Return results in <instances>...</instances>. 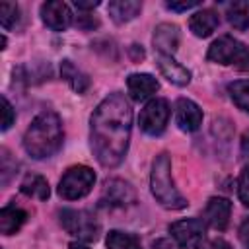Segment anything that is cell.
<instances>
[{
	"mask_svg": "<svg viewBox=\"0 0 249 249\" xmlns=\"http://www.w3.org/2000/svg\"><path fill=\"white\" fill-rule=\"evenodd\" d=\"M228 91H230L233 103H235L241 111L249 113V80L231 82V84L228 86Z\"/></svg>",
	"mask_w": 249,
	"mask_h": 249,
	"instance_id": "23",
	"label": "cell"
},
{
	"mask_svg": "<svg viewBox=\"0 0 249 249\" xmlns=\"http://www.w3.org/2000/svg\"><path fill=\"white\" fill-rule=\"evenodd\" d=\"M175 121L181 130L193 132L202 123V111L195 101H191L187 97H179L175 103Z\"/></svg>",
	"mask_w": 249,
	"mask_h": 249,
	"instance_id": "11",
	"label": "cell"
},
{
	"mask_svg": "<svg viewBox=\"0 0 249 249\" xmlns=\"http://www.w3.org/2000/svg\"><path fill=\"white\" fill-rule=\"evenodd\" d=\"M167 121H169V103L163 97L150 99L138 117L140 128L150 136H160L165 130Z\"/></svg>",
	"mask_w": 249,
	"mask_h": 249,
	"instance_id": "7",
	"label": "cell"
},
{
	"mask_svg": "<svg viewBox=\"0 0 249 249\" xmlns=\"http://www.w3.org/2000/svg\"><path fill=\"white\" fill-rule=\"evenodd\" d=\"M241 152L245 154V156H249V130L243 134V138H241Z\"/></svg>",
	"mask_w": 249,
	"mask_h": 249,
	"instance_id": "32",
	"label": "cell"
},
{
	"mask_svg": "<svg viewBox=\"0 0 249 249\" xmlns=\"http://www.w3.org/2000/svg\"><path fill=\"white\" fill-rule=\"evenodd\" d=\"M142 10V2L136 0H113L109 2V16L115 23H126L134 19Z\"/></svg>",
	"mask_w": 249,
	"mask_h": 249,
	"instance_id": "18",
	"label": "cell"
},
{
	"mask_svg": "<svg viewBox=\"0 0 249 249\" xmlns=\"http://www.w3.org/2000/svg\"><path fill=\"white\" fill-rule=\"evenodd\" d=\"M150 187H152V195L156 196V200L163 208L181 210L189 204L187 198L175 189V183H173V177H171V160L165 152L156 156V160L152 163Z\"/></svg>",
	"mask_w": 249,
	"mask_h": 249,
	"instance_id": "3",
	"label": "cell"
},
{
	"mask_svg": "<svg viewBox=\"0 0 249 249\" xmlns=\"http://www.w3.org/2000/svg\"><path fill=\"white\" fill-rule=\"evenodd\" d=\"M136 200V193L130 183L123 179H107L101 191V202L109 208H124Z\"/></svg>",
	"mask_w": 249,
	"mask_h": 249,
	"instance_id": "9",
	"label": "cell"
},
{
	"mask_svg": "<svg viewBox=\"0 0 249 249\" xmlns=\"http://www.w3.org/2000/svg\"><path fill=\"white\" fill-rule=\"evenodd\" d=\"M206 58L210 62L224 66L235 64L239 68H249V47H245L243 43H239L230 35H222L210 45Z\"/></svg>",
	"mask_w": 249,
	"mask_h": 249,
	"instance_id": "4",
	"label": "cell"
},
{
	"mask_svg": "<svg viewBox=\"0 0 249 249\" xmlns=\"http://www.w3.org/2000/svg\"><path fill=\"white\" fill-rule=\"evenodd\" d=\"M60 74L62 78L68 82V86L76 91V93H84L89 88V78L88 74H84L80 68H76L72 64V60H62L60 64Z\"/></svg>",
	"mask_w": 249,
	"mask_h": 249,
	"instance_id": "20",
	"label": "cell"
},
{
	"mask_svg": "<svg viewBox=\"0 0 249 249\" xmlns=\"http://www.w3.org/2000/svg\"><path fill=\"white\" fill-rule=\"evenodd\" d=\"M152 43L158 54H173L179 47V27L175 23H160L154 29Z\"/></svg>",
	"mask_w": 249,
	"mask_h": 249,
	"instance_id": "13",
	"label": "cell"
},
{
	"mask_svg": "<svg viewBox=\"0 0 249 249\" xmlns=\"http://www.w3.org/2000/svg\"><path fill=\"white\" fill-rule=\"evenodd\" d=\"M237 195H239V200L249 206V165L241 171L239 175V181H237Z\"/></svg>",
	"mask_w": 249,
	"mask_h": 249,
	"instance_id": "25",
	"label": "cell"
},
{
	"mask_svg": "<svg viewBox=\"0 0 249 249\" xmlns=\"http://www.w3.org/2000/svg\"><path fill=\"white\" fill-rule=\"evenodd\" d=\"M27 220V212L16 204H8L0 210V231L4 235L16 233Z\"/></svg>",
	"mask_w": 249,
	"mask_h": 249,
	"instance_id": "17",
	"label": "cell"
},
{
	"mask_svg": "<svg viewBox=\"0 0 249 249\" xmlns=\"http://www.w3.org/2000/svg\"><path fill=\"white\" fill-rule=\"evenodd\" d=\"M70 249H88V247L82 245V243H78V241H72V243H70Z\"/></svg>",
	"mask_w": 249,
	"mask_h": 249,
	"instance_id": "33",
	"label": "cell"
},
{
	"mask_svg": "<svg viewBox=\"0 0 249 249\" xmlns=\"http://www.w3.org/2000/svg\"><path fill=\"white\" fill-rule=\"evenodd\" d=\"M58 216H60L62 228L70 235H74V237H78L82 241H95L97 239V235H99V224H97V220H95L93 214H89L86 210L64 208V210L58 212Z\"/></svg>",
	"mask_w": 249,
	"mask_h": 249,
	"instance_id": "6",
	"label": "cell"
},
{
	"mask_svg": "<svg viewBox=\"0 0 249 249\" xmlns=\"http://www.w3.org/2000/svg\"><path fill=\"white\" fill-rule=\"evenodd\" d=\"M239 237H241L245 249H249V218L243 220V224H241V228H239Z\"/></svg>",
	"mask_w": 249,
	"mask_h": 249,
	"instance_id": "28",
	"label": "cell"
},
{
	"mask_svg": "<svg viewBox=\"0 0 249 249\" xmlns=\"http://www.w3.org/2000/svg\"><path fill=\"white\" fill-rule=\"evenodd\" d=\"M105 243H107V249H140V241L136 235L119 231V230L109 231Z\"/></svg>",
	"mask_w": 249,
	"mask_h": 249,
	"instance_id": "22",
	"label": "cell"
},
{
	"mask_svg": "<svg viewBox=\"0 0 249 249\" xmlns=\"http://www.w3.org/2000/svg\"><path fill=\"white\" fill-rule=\"evenodd\" d=\"M62 138H64V130L60 117L53 111H43L31 121L29 128L25 130L23 148L31 158L43 160V158H51L60 150Z\"/></svg>",
	"mask_w": 249,
	"mask_h": 249,
	"instance_id": "2",
	"label": "cell"
},
{
	"mask_svg": "<svg viewBox=\"0 0 249 249\" xmlns=\"http://www.w3.org/2000/svg\"><path fill=\"white\" fill-rule=\"evenodd\" d=\"M218 23H220L218 14H216L214 10L204 8V10H198L196 14L191 16V19H189V29H191L196 37H202V39H204V37L212 35V31L218 27Z\"/></svg>",
	"mask_w": 249,
	"mask_h": 249,
	"instance_id": "16",
	"label": "cell"
},
{
	"mask_svg": "<svg viewBox=\"0 0 249 249\" xmlns=\"http://www.w3.org/2000/svg\"><path fill=\"white\" fill-rule=\"evenodd\" d=\"M132 109L124 93H109L91 115V150L103 167H117L128 148Z\"/></svg>",
	"mask_w": 249,
	"mask_h": 249,
	"instance_id": "1",
	"label": "cell"
},
{
	"mask_svg": "<svg viewBox=\"0 0 249 249\" xmlns=\"http://www.w3.org/2000/svg\"><path fill=\"white\" fill-rule=\"evenodd\" d=\"M165 6H167L169 10H173V12H187V10H191V8H196L198 2H196V0H191V2H167Z\"/></svg>",
	"mask_w": 249,
	"mask_h": 249,
	"instance_id": "27",
	"label": "cell"
},
{
	"mask_svg": "<svg viewBox=\"0 0 249 249\" xmlns=\"http://www.w3.org/2000/svg\"><path fill=\"white\" fill-rule=\"evenodd\" d=\"M152 249H175L169 239H158L152 243Z\"/></svg>",
	"mask_w": 249,
	"mask_h": 249,
	"instance_id": "31",
	"label": "cell"
},
{
	"mask_svg": "<svg viewBox=\"0 0 249 249\" xmlns=\"http://www.w3.org/2000/svg\"><path fill=\"white\" fill-rule=\"evenodd\" d=\"M156 64H158L160 72L163 74V78H167L171 84H175V86H187L191 82V72L183 64H179L173 56H169V54H158Z\"/></svg>",
	"mask_w": 249,
	"mask_h": 249,
	"instance_id": "15",
	"label": "cell"
},
{
	"mask_svg": "<svg viewBox=\"0 0 249 249\" xmlns=\"http://www.w3.org/2000/svg\"><path fill=\"white\" fill-rule=\"evenodd\" d=\"M19 191L25 195V196H31V198H39V200H47L49 195H51V189H49V183L43 175H37V173H29L23 177L21 185H19Z\"/></svg>",
	"mask_w": 249,
	"mask_h": 249,
	"instance_id": "19",
	"label": "cell"
},
{
	"mask_svg": "<svg viewBox=\"0 0 249 249\" xmlns=\"http://www.w3.org/2000/svg\"><path fill=\"white\" fill-rule=\"evenodd\" d=\"M169 231L173 235V239L177 241L179 247L183 249H200L202 241H204V222L198 218H185V220H177L169 226Z\"/></svg>",
	"mask_w": 249,
	"mask_h": 249,
	"instance_id": "8",
	"label": "cell"
},
{
	"mask_svg": "<svg viewBox=\"0 0 249 249\" xmlns=\"http://www.w3.org/2000/svg\"><path fill=\"white\" fill-rule=\"evenodd\" d=\"M206 249H233L228 241H224V239H212L208 245H206Z\"/></svg>",
	"mask_w": 249,
	"mask_h": 249,
	"instance_id": "29",
	"label": "cell"
},
{
	"mask_svg": "<svg viewBox=\"0 0 249 249\" xmlns=\"http://www.w3.org/2000/svg\"><path fill=\"white\" fill-rule=\"evenodd\" d=\"M74 6H76L78 10H93V8H97V6H99V0H91V2L76 0V2H74Z\"/></svg>",
	"mask_w": 249,
	"mask_h": 249,
	"instance_id": "30",
	"label": "cell"
},
{
	"mask_svg": "<svg viewBox=\"0 0 249 249\" xmlns=\"http://www.w3.org/2000/svg\"><path fill=\"white\" fill-rule=\"evenodd\" d=\"M95 183V173L88 165H74L66 169L58 183V195L66 200H78L86 196Z\"/></svg>",
	"mask_w": 249,
	"mask_h": 249,
	"instance_id": "5",
	"label": "cell"
},
{
	"mask_svg": "<svg viewBox=\"0 0 249 249\" xmlns=\"http://www.w3.org/2000/svg\"><path fill=\"white\" fill-rule=\"evenodd\" d=\"M16 115H14V107L10 105V101L6 97H2V130H8L14 123Z\"/></svg>",
	"mask_w": 249,
	"mask_h": 249,
	"instance_id": "26",
	"label": "cell"
},
{
	"mask_svg": "<svg viewBox=\"0 0 249 249\" xmlns=\"http://www.w3.org/2000/svg\"><path fill=\"white\" fill-rule=\"evenodd\" d=\"M226 16L231 27L243 31L249 27V0H239V2H231L226 8Z\"/></svg>",
	"mask_w": 249,
	"mask_h": 249,
	"instance_id": "21",
	"label": "cell"
},
{
	"mask_svg": "<svg viewBox=\"0 0 249 249\" xmlns=\"http://www.w3.org/2000/svg\"><path fill=\"white\" fill-rule=\"evenodd\" d=\"M19 19V8L14 2H2L0 4V23L4 29H10Z\"/></svg>",
	"mask_w": 249,
	"mask_h": 249,
	"instance_id": "24",
	"label": "cell"
},
{
	"mask_svg": "<svg viewBox=\"0 0 249 249\" xmlns=\"http://www.w3.org/2000/svg\"><path fill=\"white\" fill-rule=\"evenodd\" d=\"M126 88L134 101H144L160 89V84L150 74H130L126 78Z\"/></svg>",
	"mask_w": 249,
	"mask_h": 249,
	"instance_id": "14",
	"label": "cell"
},
{
	"mask_svg": "<svg viewBox=\"0 0 249 249\" xmlns=\"http://www.w3.org/2000/svg\"><path fill=\"white\" fill-rule=\"evenodd\" d=\"M41 19L49 29L64 31L72 23V12H70L68 4H64L60 0H53V2H45L41 6Z\"/></svg>",
	"mask_w": 249,
	"mask_h": 249,
	"instance_id": "10",
	"label": "cell"
},
{
	"mask_svg": "<svg viewBox=\"0 0 249 249\" xmlns=\"http://www.w3.org/2000/svg\"><path fill=\"white\" fill-rule=\"evenodd\" d=\"M230 214H231V202L224 196H212L206 202L204 208V220L208 226H212L218 231H224L230 224Z\"/></svg>",
	"mask_w": 249,
	"mask_h": 249,
	"instance_id": "12",
	"label": "cell"
}]
</instances>
